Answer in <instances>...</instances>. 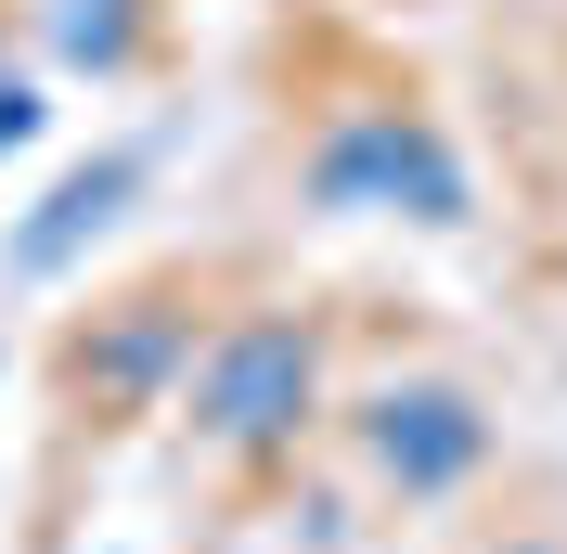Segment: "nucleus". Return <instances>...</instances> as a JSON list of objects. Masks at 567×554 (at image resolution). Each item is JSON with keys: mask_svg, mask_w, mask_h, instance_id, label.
<instances>
[{"mask_svg": "<svg viewBox=\"0 0 567 554\" xmlns=\"http://www.w3.org/2000/svg\"><path fill=\"white\" fill-rule=\"evenodd\" d=\"M374 451H388V464H413V478H452L464 451H477V413H464V400H388Z\"/></svg>", "mask_w": 567, "mask_h": 554, "instance_id": "2", "label": "nucleus"}, {"mask_svg": "<svg viewBox=\"0 0 567 554\" xmlns=\"http://www.w3.org/2000/svg\"><path fill=\"white\" fill-rule=\"evenodd\" d=\"M310 400V336L297 322H246L207 375V425L219 439H284V413Z\"/></svg>", "mask_w": 567, "mask_h": 554, "instance_id": "1", "label": "nucleus"}]
</instances>
